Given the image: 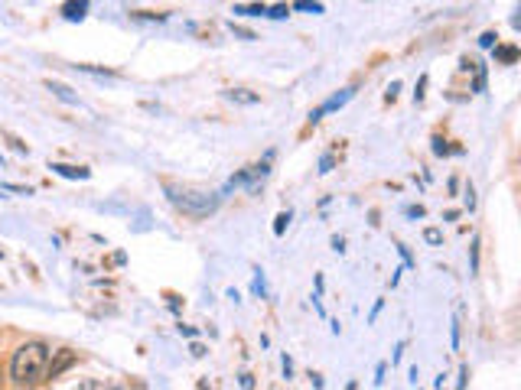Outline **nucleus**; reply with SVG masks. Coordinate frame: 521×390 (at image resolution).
Returning a JSON list of instances; mask_svg holds the SVG:
<instances>
[{"label": "nucleus", "mask_w": 521, "mask_h": 390, "mask_svg": "<svg viewBox=\"0 0 521 390\" xmlns=\"http://www.w3.org/2000/svg\"><path fill=\"white\" fill-rule=\"evenodd\" d=\"M284 377H287V380L293 377V361H290V354H284Z\"/></svg>", "instance_id": "cd10ccee"}, {"label": "nucleus", "mask_w": 521, "mask_h": 390, "mask_svg": "<svg viewBox=\"0 0 521 390\" xmlns=\"http://www.w3.org/2000/svg\"><path fill=\"white\" fill-rule=\"evenodd\" d=\"M59 13H62L65 20H72V23H75V20H85V13H88V0H65Z\"/></svg>", "instance_id": "423d86ee"}, {"label": "nucleus", "mask_w": 521, "mask_h": 390, "mask_svg": "<svg viewBox=\"0 0 521 390\" xmlns=\"http://www.w3.org/2000/svg\"><path fill=\"white\" fill-rule=\"evenodd\" d=\"M466 377H469V367L463 364V371H459V387H466Z\"/></svg>", "instance_id": "72a5a7b5"}, {"label": "nucleus", "mask_w": 521, "mask_h": 390, "mask_svg": "<svg viewBox=\"0 0 521 390\" xmlns=\"http://www.w3.org/2000/svg\"><path fill=\"white\" fill-rule=\"evenodd\" d=\"M495 43H498V36H495V33H482V36H479V46H482V49H492Z\"/></svg>", "instance_id": "aec40b11"}, {"label": "nucleus", "mask_w": 521, "mask_h": 390, "mask_svg": "<svg viewBox=\"0 0 521 390\" xmlns=\"http://www.w3.org/2000/svg\"><path fill=\"white\" fill-rule=\"evenodd\" d=\"M0 260H4V250H0Z\"/></svg>", "instance_id": "e433bc0d"}, {"label": "nucleus", "mask_w": 521, "mask_h": 390, "mask_svg": "<svg viewBox=\"0 0 521 390\" xmlns=\"http://www.w3.org/2000/svg\"><path fill=\"white\" fill-rule=\"evenodd\" d=\"M469 273H479V237L472 241V247H469Z\"/></svg>", "instance_id": "2eb2a0df"}, {"label": "nucleus", "mask_w": 521, "mask_h": 390, "mask_svg": "<svg viewBox=\"0 0 521 390\" xmlns=\"http://www.w3.org/2000/svg\"><path fill=\"white\" fill-rule=\"evenodd\" d=\"M290 218H293V211L290 208H287V211H280V215H277V221H274V234H284V231H287V224H290Z\"/></svg>", "instance_id": "ddd939ff"}, {"label": "nucleus", "mask_w": 521, "mask_h": 390, "mask_svg": "<svg viewBox=\"0 0 521 390\" xmlns=\"http://www.w3.org/2000/svg\"><path fill=\"white\" fill-rule=\"evenodd\" d=\"M166 192L173 198V205H180V208L186 211V215H193V218L209 215V211H215V205H218V195H212V192H186V189H173V186H169Z\"/></svg>", "instance_id": "f03ea898"}, {"label": "nucleus", "mask_w": 521, "mask_h": 390, "mask_svg": "<svg viewBox=\"0 0 521 390\" xmlns=\"http://www.w3.org/2000/svg\"><path fill=\"white\" fill-rule=\"evenodd\" d=\"M4 192H13V195H33V189L30 186H17V182H4Z\"/></svg>", "instance_id": "dca6fc26"}, {"label": "nucleus", "mask_w": 521, "mask_h": 390, "mask_svg": "<svg viewBox=\"0 0 521 390\" xmlns=\"http://www.w3.org/2000/svg\"><path fill=\"white\" fill-rule=\"evenodd\" d=\"M241 387H254V377H251V374H241Z\"/></svg>", "instance_id": "f704fd0d"}, {"label": "nucleus", "mask_w": 521, "mask_h": 390, "mask_svg": "<svg viewBox=\"0 0 521 390\" xmlns=\"http://www.w3.org/2000/svg\"><path fill=\"white\" fill-rule=\"evenodd\" d=\"M254 293L267 296V283H264V273H260V270H254Z\"/></svg>", "instance_id": "4be33fe9"}, {"label": "nucleus", "mask_w": 521, "mask_h": 390, "mask_svg": "<svg viewBox=\"0 0 521 390\" xmlns=\"http://www.w3.org/2000/svg\"><path fill=\"white\" fill-rule=\"evenodd\" d=\"M0 166H4V153H0Z\"/></svg>", "instance_id": "c9c22d12"}, {"label": "nucleus", "mask_w": 521, "mask_h": 390, "mask_svg": "<svg viewBox=\"0 0 521 390\" xmlns=\"http://www.w3.org/2000/svg\"><path fill=\"white\" fill-rule=\"evenodd\" d=\"M264 17H271V20H287V17H290V7H287V4H274V7H267Z\"/></svg>", "instance_id": "f8f14e48"}, {"label": "nucleus", "mask_w": 521, "mask_h": 390, "mask_svg": "<svg viewBox=\"0 0 521 390\" xmlns=\"http://www.w3.org/2000/svg\"><path fill=\"white\" fill-rule=\"evenodd\" d=\"M46 88H49V91L56 94L59 101H65V104H78V94H75L68 85H62V81H52V78H49V81H46Z\"/></svg>", "instance_id": "0eeeda50"}, {"label": "nucleus", "mask_w": 521, "mask_h": 390, "mask_svg": "<svg viewBox=\"0 0 521 390\" xmlns=\"http://www.w3.org/2000/svg\"><path fill=\"white\" fill-rule=\"evenodd\" d=\"M290 10H303V13H323L326 7L319 4V0H293Z\"/></svg>", "instance_id": "9b49d317"}, {"label": "nucleus", "mask_w": 521, "mask_h": 390, "mask_svg": "<svg viewBox=\"0 0 521 390\" xmlns=\"http://www.w3.org/2000/svg\"><path fill=\"white\" fill-rule=\"evenodd\" d=\"M397 250H401V257H404V264H407V267H414V257H410V254H407V247H404V244H397Z\"/></svg>", "instance_id": "7c9ffc66"}, {"label": "nucleus", "mask_w": 521, "mask_h": 390, "mask_svg": "<svg viewBox=\"0 0 521 390\" xmlns=\"http://www.w3.org/2000/svg\"><path fill=\"white\" fill-rule=\"evenodd\" d=\"M332 166H335V156H332V153H323V156H319V176L332 173Z\"/></svg>", "instance_id": "f3484780"}, {"label": "nucleus", "mask_w": 521, "mask_h": 390, "mask_svg": "<svg viewBox=\"0 0 521 390\" xmlns=\"http://www.w3.org/2000/svg\"><path fill=\"white\" fill-rule=\"evenodd\" d=\"M225 98L235 101V104H257L260 94L257 91H248V88H231V91H225Z\"/></svg>", "instance_id": "6e6552de"}, {"label": "nucleus", "mask_w": 521, "mask_h": 390, "mask_svg": "<svg viewBox=\"0 0 521 390\" xmlns=\"http://www.w3.org/2000/svg\"><path fill=\"white\" fill-rule=\"evenodd\" d=\"M476 68V85H472V91H485V65H472Z\"/></svg>", "instance_id": "6ab92c4d"}, {"label": "nucleus", "mask_w": 521, "mask_h": 390, "mask_svg": "<svg viewBox=\"0 0 521 390\" xmlns=\"http://www.w3.org/2000/svg\"><path fill=\"white\" fill-rule=\"evenodd\" d=\"M427 211H423V205H410L407 208V218H423Z\"/></svg>", "instance_id": "bb28decb"}, {"label": "nucleus", "mask_w": 521, "mask_h": 390, "mask_svg": "<svg viewBox=\"0 0 521 390\" xmlns=\"http://www.w3.org/2000/svg\"><path fill=\"white\" fill-rule=\"evenodd\" d=\"M332 250H335V254H342V250H345V241H342V237H332Z\"/></svg>", "instance_id": "473e14b6"}, {"label": "nucleus", "mask_w": 521, "mask_h": 390, "mask_svg": "<svg viewBox=\"0 0 521 390\" xmlns=\"http://www.w3.org/2000/svg\"><path fill=\"white\" fill-rule=\"evenodd\" d=\"M75 361H78V354L68 351V348H59V351H52V354H49V367H46V380L59 377V374L68 371V367H72Z\"/></svg>", "instance_id": "7ed1b4c3"}, {"label": "nucleus", "mask_w": 521, "mask_h": 390, "mask_svg": "<svg viewBox=\"0 0 521 390\" xmlns=\"http://www.w3.org/2000/svg\"><path fill=\"white\" fill-rule=\"evenodd\" d=\"M518 59V46H498L495 43V62H502V65H511Z\"/></svg>", "instance_id": "9d476101"}, {"label": "nucleus", "mask_w": 521, "mask_h": 390, "mask_svg": "<svg viewBox=\"0 0 521 390\" xmlns=\"http://www.w3.org/2000/svg\"><path fill=\"white\" fill-rule=\"evenodd\" d=\"M52 348L43 341H26L13 351L10 358V380L17 387H36L46 380V367H49Z\"/></svg>", "instance_id": "f257e3e1"}, {"label": "nucleus", "mask_w": 521, "mask_h": 390, "mask_svg": "<svg viewBox=\"0 0 521 390\" xmlns=\"http://www.w3.org/2000/svg\"><path fill=\"white\" fill-rule=\"evenodd\" d=\"M231 13H238V17H264L267 4H235V10H231Z\"/></svg>", "instance_id": "1a4fd4ad"}, {"label": "nucleus", "mask_w": 521, "mask_h": 390, "mask_svg": "<svg viewBox=\"0 0 521 390\" xmlns=\"http://www.w3.org/2000/svg\"><path fill=\"white\" fill-rule=\"evenodd\" d=\"M7 140H10V147H13V150H17V153H30V147H26V143H23V140H20V137H13V134H7Z\"/></svg>", "instance_id": "412c9836"}, {"label": "nucleus", "mask_w": 521, "mask_h": 390, "mask_svg": "<svg viewBox=\"0 0 521 390\" xmlns=\"http://www.w3.org/2000/svg\"><path fill=\"white\" fill-rule=\"evenodd\" d=\"M228 30H231V33H235V36H238V39H248V43H254V39H257V36H254V33H251V30H244V26H238V23H235V20H231V23H228Z\"/></svg>", "instance_id": "4468645a"}, {"label": "nucleus", "mask_w": 521, "mask_h": 390, "mask_svg": "<svg viewBox=\"0 0 521 390\" xmlns=\"http://www.w3.org/2000/svg\"><path fill=\"white\" fill-rule=\"evenodd\" d=\"M397 91H401V81H391L388 91H385V101H394V98H397Z\"/></svg>", "instance_id": "b1692460"}, {"label": "nucleus", "mask_w": 521, "mask_h": 390, "mask_svg": "<svg viewBox=\"0 0 521 390\" xmlns=\"http://www.w3.org/2000/svg\"><path fill=\"white\" fill-rule=\"evenodd\" d=\"M189 351H193V358H205V345H199V341L189 345Z\"/></svg>", "instance_id": "c85d7f7f"}, {"label": "nucleus", "mask_w": 521, "mask_h": 390, "mask_svg": "<svg viewBox=\"0 0 521 390\" xmlns=\"http://www.w3.org/2000/svg\"><path fill=\"white\" fill-rule=\"evenodd\" d=\"M459 332H463V325H459V312L453 319V351H459Z\"/></svg>", "instance_id": "5701e85b"}, {"label": "nucleus", "mask_w": 521, "mask_h": 390, "mask_svg": "<svg viewBox=\"0 0 521 390\" xmlns=\"http://www.w3.org/2000/svg\"><path fill=\"white\" fill-rule=\"evenodd\" d=\"M381 309H385V299H378V303H375V309H372V316H368V322H375V319H378V312Z\"/></svg>", "instance_id": "c756f323"}, {"label": "nucleus", "mask_w": 521, "mask_h": 390, "mask_svg": "<svg viewBox=\"0 0 521 390\" xmlns=\"http://www.w3.org/2000/svg\"><path fill=\"white\" fill-rule=\"evenodd\" d=\"M180 335H183V338H196V328L193 325H180Z\"/></svg>", "instance_id": "2f4dec72"}, {"label": "nucleus", "mask_w": 521, "mask_h": 390, "mask_svg": "<svg viewBox=\"0 0 521 390\" xmlns=\"http://www.w3.org/2000/svg\"><path fill=\"white\" fill-rule=\"evenodd\" d=\"M423 88H427V75H420V81H417V91H414V101H423Z\"/></svg>", "instance_id": "a878e982"}, {"label": "nucleus", "mask_w": 521, "mask_h": 390, "mask_svg": "<svg viewBox=\"0 0 521 390\" xmlns=\"http://www.w3.org/2000/svg\"><path fill=\"white\" fill-rule=\"evenodd\" d=\"M423 241L427 244H443V231L440 228H423Z\"/></svg>", "instance_id": "a211bd4d"}, {"label": "nucleus", "mask_w": 521, "mask_h": 390, "mask_svg": "<svg viewBox=\"0 0 521 390\" xmlns=\"http://www.w3.org/2000/svg\"><path fill=\"white\" fill-rule=\"evenodd\" d=\"M49 169L62 179H92V169L88 166H68V163H49Z\"/></svg>", "instance_id": "20e7f679"}, {"label": "nucleus", "mask_w": 521, "mask_h": 390, "mask_svg": "<svg viewBox=\"0 0 521 390\" xmlns=\"http://www.w3.org/2000/svg\"><path fill=\"white\" fill-rule=\"evenodd\" d=\"M355 88H342L339 94H332V98H326L323 104H319V114H329V111H339V107H345L349 101H352Z\"/></svg>", "instance_id": "39448f33"}, {"label": "nucleus", "mask_w": 521, "mask_h": 390, "mask_svg": "<svg viewBox=\"0 0 521 390\" xmlns=\"http://www.w3.org/2000/svg\"><path fill=\"white\" fill-rule=\"evenodd\" d=\"M385 371H388V364H385V361H381V364L375 367V384H378V387L385 384Z\"/></svg>", "instance_id": "393cba45"}]
</instances>
